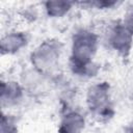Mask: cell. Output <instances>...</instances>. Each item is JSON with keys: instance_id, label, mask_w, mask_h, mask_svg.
<instances>
[{"instance_id": "1", "label": "cell", "mask_w": 133, "mask_h": 133, "mask_svg": "<svg viewBox=\"0 0 133 133\" xmlns=\"http://www.w3.org/2000/svg\"><path fill=\"white\" fill-rule=\"evenodd\" d=\"M97 36L89 30L81 29L74 34L71 56L74 72L86 75L91 70V59L97 51Z\"/></svg>"}, {"instance_id": "2", "label": "cell", "mask_w": 133, "mask_h": 133, "mask_svg": "<svg viewBox=\"0 0 133 133\" xmlns=\"http://www.w3.org/2000/svg\"><path fill=\"white\" fill-rule=\"evenodd\" d=\"M59 44L53 41L45 42L32 53V63L41 72L50 71L55 66L59 58Z\"/></svg>"}, {"instance_id": "3", "label": "cell", "mask_w": 133, "mask_h": 133, "mask_svg": "<svg viewBox=\"0 0 133 133\" xmlns=\"http://www.w3.org/2000/svg\"><path fill=\"white\" fill-rule=\"evenodd\" d=\"M87 105L98 116H108L111 109L109 87L104 83L92 85L87 92Z\"/></svg>"}, {"instance_id": "4", "label": "cell", "mask_w": 133, "mask_h": 133, "mask_svg": "<svg viewBox=\"0 0 133 133\" xmlns=\"http://www.w3.org/2000/svg\"><path fill=\"white\" fill-rule=\"evenodd\" d=\"M132 33L127 29L123 22H115L109 28L107 39L109 45L118 53L126 54L130 51L132 44Z\"/></svg>"}, {"instance_id": "5", "label": "cell", "mask_w": 133, "mask_h": 133, "mask_svg": "<svg viewBox=\"0 0 133 133\" xmlns=\"http://www.w3.org/2000/svg\"><path fill=\"white\" fill-rule=\"evenodd\" d=\"M27 37L23 32H9L1 39L2 53H15L26 45Z\"/></svg>"}, {"instance_id": "6", "label": "cell", "mask_w": 133, "mask_h": 133, "mask_svg": "<svg viewBox=\"0 0 133 133\" xmlns=\"http://www.w3.org/2000/svg\"><path fill=\"white\" fill-rule=\"evenodd\" d=\"M84 127V118L77 112H68L60 122V133H80Z\"/></svg>"}, {"instance_id": "7", "label": "cell", "mask_w": 133, "mask_h": 133, "mask_svg": "<svg viewBox=\"0 0 133 133\" xmlns=\"http://www.w3.org/2000/svg\"><path fill=\"white\" fill-rule=\"evenodd\" d=\"M1 91V100L3 106L5 103L7 106L17 104L21 100L22 88L17 82H2Z\"/></svg>"}, {"instance_id": "8", "label": "cell", "mask_w": 133, "mask_h": 133, "mask_svg": "<svg viewBox=\"0 0 133 133\" xmlns=\"http://www.w3.org/2000/svg\"><path fill=\"white\" fill-rule=\"evenodd\" d=\"M45 9L50 17L60 18L68 14L73 7L74 2L70 1H47L44 3Z\"/></svg>"}, {"instance_id": "9", "label": "cell", "mask_w": 133, "mask_h": 133, "mask_svg": "<svg viewBox=\"0 0 133 133\" xmlns=\"http://www.w3.org/2000/svg\"><path fill=\"white\" fill-rule=\"evenodd\" d=\"M16 132V127L15 123L12 122L11 118L5 115L2 116L1 121V133H15Z\"/></svg>"}, {"instance_id": "10", "label": "cell", "mask_w": 133, "mask_h": 133, "mask_svg": "<svg viewBox=\"0 0 133 133\" xmlns=\"http://www.w3.org/2000/svg\"><path fill=\"white\" fill-rule=\"evenodd\" d=\"M123 24L127 27V29L133 34V7H131L125 15Z\"/></svg>"}]
</instances>
